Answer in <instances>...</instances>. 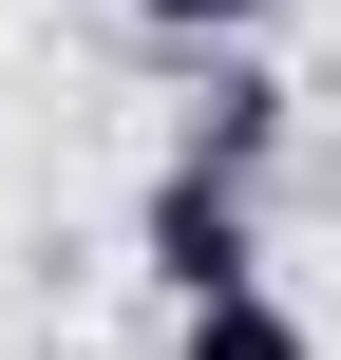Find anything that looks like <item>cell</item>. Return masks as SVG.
Wrapping results in <instances>:
<instances>
[{
    "label": "cell",
    "mask_w": 341,
    "mask_h": 360,
    "mask_svg": "<svg viewBox=\"0 0 341 360\" xmlns=\"http://www.w3.org/2000/svg\"><path fill=\"white\" fill-rule=\"evenodd\" d=\"M171 360H323V342H304V304H285V285H247V304L171 323Z\"/></svg>",
    "instance_id": "obj_3"
},
{
    "label": "cell",
    "mask_w": 341,
    "mask_h": 360,
    "mask_svg": "<svg viewBox=\"0 0 341 360\" xmlns=\"http://www.w3.org/2000/svg\"><path fill=\"white\" fill-rule=\"evenodd\" d=\"M266 152H285V76H266V57H190V133H171V171L266 190Z\"/></svg>",
    "instance_id": "obj_2"
},
{
    "label": "cell",
    "mask_w": 341,
    "mask_h": 360,
    "mask_svg": "<svg viewBox=\"0 0 341 360\" xmlns=\"http://www.w3.org/2000/svg\"><path fill=\"white\" fill-rule=\"evenodd\" d=\"M133 19H152V38H171V57H228V38H247V19H266V0H133Z\"/></svg>",
    "instance_id": "obj_4"
},
{
    "label": "cell",
    "mask_w": 341,
    "mask_h": 360,
    "mask_svg": "<svg viewBox=\"0 0 341 360\" xmlns=\"http://www.w3.org/2000/svg\"><path fill=\"white\" fill-rule=\"evenodd\" d=\"M133 266L171 285V323H209V304H247V285H266V209H247L228 171H152V209H133Z\"/></svg>",
    "instance_id": "obj_1"
}]
</instances>
